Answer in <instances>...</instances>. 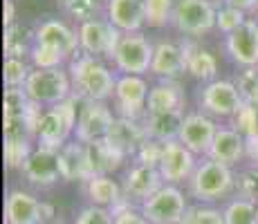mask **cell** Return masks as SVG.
I'll list each match as a JSON object with an SVG mask.
<instances>
[{
	"mask_svg": "<svg viewBox=\"0 0 258 224\" xmlns=\"http://www.w3.org/2000/svg\"><path fill=\"white\" fill-rule=\"evenodd\" d=\"M117 117H112V110L106 106V101H81L79 103V119L74 137L81 143H94L108 137L112 123Z\"/></svg>",
	"mask_w": 258,
	"mask_h": 224,
	"instance_id": "cell-9",
	"label": "cell"
},
{
	"mask_svg": "<svg viewBox=\"0 0 258 224\" xmlns=\"http://www.w3.org/2000/svg\"><path fill=\"white\" fill-rule=\"evenodd\" d=\"M236 186V175L231 166L213 159H202L198 164L196 173L188 179V193L196 197L198 202H216L229 195Z\"/></svg>",
	"mask_w": 258,
	"mask_h": 224,
	"instance_id": "cell-3",
	"label": "cell"
},
{
	"mask_svg": "<svg viewBox=\"0 0 258 224\" xmlns=\"http://www.w3.org/2000/svg\"><path fill=\"white\" fill-rule=\"evenodd\" d=\"M74 224H115V215L110 208H101V206H86L81 208V213L77 215Z\"/></svg>",
	"mask_w": 258,
	"mask_h": 224,
	"instance_id": "cell-43",
	"label": "cell"
},
{
	"mask_svg": "<svg viewBox=\"0 0 258 224\" xmlns=\"http://www.w3.org/2000/svg\"><path fill=\"white\" fill-rule=\"evenodd\" d=\"M182 49H184V61H186V72L191 77L200 79V81H213L218 72V61L211 52L202 49L200 45L196 43H182Z\"/></svg>",
	"mask_w": 258,
	"mask_h": 224,
	"instance_id": "cell-28",
	"label": "cell"
},
{
	"mask_svg": "<svg viewBox=\"0 0 258 224\" xmlns=\"http://www.w3.org/2000/svg\"><path fill=\"white\" fill-rule=\"evenodd\" d=\"M32 153H34L32 137H5L3 155H5V166L7 168H21L23 171L25 162L29 159Z\"/></svg>",
	"mask_w": 258,
	"mask_h": 224,
	"instance_id": "cell-31",
	"label": "cell"
},
{
	"mask_svg": "<svg viewBox=\"0 0 258 224\" xmlns=\"http://www.w3.org/2000/svg\"><path fill=\"white\" fill-rule=\"evenodd\" d=\"M140 211L153 224H182L188 204L180 188L173 184H164L160 191L140 204Z\"/></svg>",
	"mask_w": 258,
	"mask_h": 224,
	"instance_id": "cell-5",
	"label": "cell"
},
{
	"mask_svg": "<svg viewBox=\"0 0 258 224\" xmlns=\"http://www.w3.org/2000/svg\"><path fill=\"white\" fill-rule=\"evenodd\" d=\"M47 224H63V222H47Z\"/></svg>",
	"mask_w": 258,
	"mask_h": 224,
	"instance_id": "cell-48",
	"label": "cell"
},
{
	"mask_svg": "<svg viewBox=\"0 0 258 224\" xmlns=\"http://www.w3.org/2000/svg\"><path fill=\"white\" fill-rule=\"evenodd\" d=\"M182 224H225V215L220 208L196 204V206H188Z\"/></svg>",
	"mask_w": 258,
	"mask_h": 224,
	"instance_id": "cell-38",
	"label": "cell"
},
{
	"mask_svg": "<svg viewBox=\"0 0 258 224\" xmlns=\"http://www.w3.org/2000/svg\"><path fill=\"white\" fill-rule=\"evenodd\" d=\"M88 151V162H90V171L92 175H110L112 171H117L119 166L123 164V155L121 151H117L108 139H101V141H94L86 146Z\"/></svg>",
	"mask_w": 258,
	"mask_h": 224,
	"instance_id": "cell-27",
	"label": "cell"
},
{
	"mask_svg": "<svg viewBox=\"0 0 258 224\" xmlns=\"http://www.w3.org/2000/svg\"><path fill=\"white\" fill-rule=\"evenodd\" d=\"M151 72L155 74V77H164L166 81L168 79H175L177 74L186 72V61H184V49H182V45L157 43L155 54H153Z\"/></svg>",
	"mask_w": 258,
	"mask_h": 224,
	"instance_id": "cell-23",
	"label": "cell"
},
{
	"mask_svg": "<svg viewBox=\"0 0 258 224\" xmlns=\"http://www.w3.org/2000/svg\"><path fill=\"white\" fill-rule=\"evenodd\" d=\"M34 43H36L34 32H29L27 27H21V25H12L5 29V58H23L25 54L29 56Z\"/></svg>",
	"mask_w": 258,
	"mask_h": 224,
	"instance_id": "cell-29",
	"label": "cell"
},
{
	"mask_svg": "<svg viewBox=\"0 0 258 224\" xmlns=\"http://www.w3.org/2000/svg\"><path fill=\"white\" fill-rule=\"evenodd\" d=\"M256 14H258V5H256Z\"/></svg>",
	"mask_w": 258,
	"mask_h": 224,
	"instance_id": "cell-50",
	"label": "cell"
},
{
	"mask_svg": "<svg viewBox=\"0 0 258 224\" xmlns=\"http://www.w3.org/2000/svg\"><path fill=\"white\" fill-rule=\"evenodd\" d=\"M245 155H247V139L240 132H236L234 128H218L216 139H213L211 151L207 157L213 159V162L234 166Z\"/></svg>",
	"mask_w": 258,
	"mask_h": 224,
	"instance_id": "cell-22",
	"label": "cell"
},
{
	"mask_svg": "<svg viewBox=\"0 0 258 224\" xmlns=\"http://www.w3.org/2000/svg\"><path fill=\"white\" fill-rule=\"evenodd\" d=\"M184 121V110L180 112H162V114H148L142 119L144 132L148 139H155V141H173V139L180 137V128Z\"/></svg>",
	"mask_w": 258,
	"mask_h": 224,
	"instance_id": "cell-26",
	"label": "cell"
},
{
	"mask_svg": "<svg viewBox=\"0 0 258 224\" xmlns=\"http://www.w3.org/2000/svg\"><path fill=\"white\" fill-rule=\"evenodd\" d=\"M106 21H110L121 34H135L146 25L144 0H106Z\"/></svg>",
	"mask_w": 258,
	"mask_h": 224,
	"instance_id": "cell-20",
	"label": "cell"
},
{
	"mask_svg": "<svg viewBox=\"0 0 258 224\" xmlns=\"http://www.w3.org/2000/svg\"><path fill=\"white\" fill-rule=\"evenodd\" d=\"M236 193L238 197L242 200H251V202H258V171H247V173H240L236 175Z\"/></svg>",
	"mask_w": 258,
	"mask_h": 224,
	"instance_id": "cell-41",
	"label": "cell"
},
{
	"mask_svg": "<svg viewBox=\"0 0 258 224\" xmlns=\"http://www.w3.org/2000/svg\"><path fill=\"white\" fill-rule=\"evenodd\" d=\"M222 3L229 5V7L240 9V12H249V9H254V12H256L258 0H222Z\"/></svg>",
	"mask_w": 258,
	"mask_h": 224,
	"instance_id": "cell-46",
	"label": "cell"
},
{
	"mask_svg": "<svg viewBox=\"0 0 258 224\" xmlns=\"http://www.w3.org/2000/svg\"><path fill=\"white\" fill-rule=\"evenodd\" d=\"M227 54L231 61L245 67H258V23L247 18L236 32L227 36Z\"/></svg>",
	"mask_w": 258,
	"mask_h": 224,
	"instance_id": "cell-16",
	"label": "cell"
},
{
	"mask_svg": "<svg viewBox=\"0 0 258 224\" xmlns=\"http://www.w3.org/2000/svg\"><path fill=\"white\" fill-rule=\"evenodd\" d=\"M164 186V179H162L160 171L151 166H144V164H135L131 171L126 173L123 177V197L128 202H144L157 193L160 188Z\"/></svg>",
	"mask_w": 258,
	"mask_h": 224,
	"instance_id": "cell-17",
	"label": "cell"
},
{
	"mask_svg": "<svg viewBox=\"0 0 258 224\" xmlns=\"http://www.w3.org/2000/svg\"><path fill=\"white\" fill-rule=\"evenodd\" d=\"M222 215H225V224H258L256 202L242 197H236L227 204L222 208Z\"/></svg>",
	"mask_w": 258,
	"mask_h": 224,
	"instance_id": "cell-32",
	"label": "cell"
},
{
	"mask_svg": "<svg viewBox=\"0 0 258 224\" xmlns=\"http://www.w3.org/2000/svg\"><path fill=\"white\" fill-rule=\"evenodd\" d=\"M173 0H144V18L148 27H166L173 18Z\"/></svg>",
	"mask_w": 258,
	"mask_h": 224,
	"instance_id": "cell-33",
	"label": "cell"
},
{
	"mask_svg": "<svg viewBox=\"0 0 258 224\" xmlns=\"http://www.w3.org/2000/svg\"><path fill=\"white\" fill-rule=\"evenodd\" d=\"M68 72L72 81V94L79 101H106L108 97H115L117 77L97 56L77 54L70 61Z\"/></svg>",
	"mask_w": 258,
	"mask_h": 224,
	"instance_id": "cell-1",
	"label": "cell"
},
{
	"mask_svg": "<svg viewBox=\"0 0 258 224\" xmlns=\"http://www.w3.org/2000/svg\"><path fill=\"white\" fill-rule=\"evenodd\" d=\"M61 5L66 7V12L70 16L86 23V21H94L99 7H101V0H61Z\"/></svg>",
	"mask_w": 258,
	"mask_h": 224,
	"instance_id": "cell-39",
	"label": "cell"
},
{
	"mask_svg": "<svg viewBox=\"0 0 258 224\" xmlns=\"http://www.w3.org/2000/svg\"><path fill=\"white\" fill-rule=\"evenodd\" d=\"M112 215H115V224H153L142 215L140 208H133V202L128 200L112 208Z\"/></svg>",
	"mask_w": 258,
	"mask_h": 224,
	"instance_id": "cell-44",
	"label": "cell"
},
{
	"mask_svg": "<svg viewBox=\"0 0 258 224\" xmlns=\"http://www.w3.org/2000/svg\"><path fill=\"white\" fill-rule=\"evenodd\" d=\"M242 97L236 83L231 81H211L200 92V108L213 117L231 119L242 108Z\"/></svg>",
	"mask_w": 258,
	"mask_h": 224,
	"instance_id": "cell-13",
	"label": "cell"
},
{
	"mask_svg": "<svg viewBox=\"0 0 258 224\" xmlns=\"http://www.w3.org/2000/svg\"><path fill=\"white\" fill-rule=\"evenodd\" d=\"M25 92L29 94L32 101H36L38 106L49 108L56 103L66 101L72 97V81L70 72H66L63 67L56 69H32L27 83H25Z\"/></svg>",
	"mask_w": 258,
	"mask_h": 224,
	"instance_id": "cell-4",
	"label": "cell"
},
{
	"mask_svg": "<svg viewBox=\"0 0 258 224\" xmlns=\"http://www.w3.org/2000/svg\"><path fill=\"white\" fill-rule=\"evenodd\" d=\"M216 132H218V126L213 123L211 117H207L202 112H191V114H184V121H182L180 137L177 139L184 143L193 155L207 157L211 151L213 139H216Z\"/></svg>",
	"mask_w": 258,
	"mask_h": 224,
	"instance_id": "cell-14",
	"label": "cell"
},
{
	"mask_svg": "<svg viewBox=\"0 0 258 224\" xmlns=\"http://www.w3.org/2000/svg\"><path fill=\"white\" fill-rule=\"evenodd\" d=\"M23 175L27 177L29 184L41 186V188H47V186H52V184H56L58 179H63L61 166H58V151L36 146L34 153L29 155V159L25 162Z\"/></svg>",
	"mask_w": 258,
	"mask_h": 224,
	"instance_id": "cell-15",
	"label": "cell"
},
{
	"mask_svg": "<svg viewBox=\"0 0 258 224\" xmlns=\"http://www.w3.org/2000/svg\"><path fill=\"white\" fill-rule=\"evenodd\" d=\"M247 157H249L251 166L258 171V134L247 139Z\"/></svg>",
	"mask_w": 258,
	"mask_h": 224,
	"instance_id": "cell-45",
	"label": "cell"
},
{
	"mask_svg": "<svg viewBox=\"0 0 258 224\" xmlns=\"http://www.w3.org/2000/svg\"><path fill=\"white\" fill-rule=\"evenodd\" d=\"M184 92L177 83L164 81L157 83L151 88L148 92V103H146V112L148 114H162V112H180L184 110Z\"/></svg>",
	"mask_w": 258,
	"mask_h": 224,
	"instance_id": "cell-24",
	"label": "cell"
},
{
	"mask_svg": "<svg viewBox=\"0 0 258 224\" xmlns=\"http://www.w3.org/2000/svg\"><path fill=\"white\" fill-rule=\"evenodd\" d=\"M29 61H32L34 69H56V67H63V63L68 58L61 52H56V49L34 43L32 52H29Z\"/></svg>",
	"mask_w": 258,
	"mask_h": 224,
	"instance_id": "cell-36",
	"label": "cell"
},
{
	"mask_svg": "<svg viewBox=\"0 0 258 224\" xmlns=\"http://www.w3.org/2000/svg\"><path fill=\"white\" fill-rule=\"evenodd\" d=\"M79 99L72 97L66 101L56 103V106H49L43 112L41 126H38L36 141L43 148H52V151H61L68 143L70 134L77 130V119H79Z\"/></svg>",
	"mask_w": 258,
	"mask_h": 224,
	"instance_id": "cell-2",
	"label": "cell"
},
{
	"mask_svg": "<svg viewBox=\"0 0 258 224\" xmlns=\"http://www.w3.org/2000/svg\"><path fill=\"white\" fill-rule=\"evenodd\" d=\"M256 211H258V202H256Z\"/></svg>",
	"mask_w": 258,
	"mask_h": 224,
	"instance_id": "cell-49",
	"label": "cell"
},
{
	"mask_svg": "<svg viewBox=\"0 0 258 224\" xmlns=\"http://www.w3.org/2000/svg\"><path fill=\"white\" fill-rule=\"evenodd\" d=\"M231 128L236 132H240L245 139L256 137L258 134V108L242 103V108L231 117Z\"/></svg>",
	"mask_w": 258,
	"mask_h": 224,
	"instance_id": "cell-34",
	"label": "cell"
},
{
	"mask_svg": "<svg viewBox=\"0 0 258 224\" xmlns=\"http://www.w3.org/2000/svg\"><path fill=\"white\" fill-rule=\"evenodd\" d=\"M148 83L142 77H131V74H121L117 77L115 88V101L119 108V114L126 119H140L146 117V103H148Z\"/></svg>",
	"mask_w": 258,
	"mask_h": 224,
	"instance_id": "cell-11",
	"label": "cell"
},
{
	"mask_svg": "<svg viewBox=\"0 0 258 224\" xmlns=\"http://www.w3.org/2000/svg\"><path fill=\"white\" fill-rule=\"evenodd\" d=\"M77 34H79V47L83 49V54H90V56L101 54V56L108 58H115V52L123 36L110 21H101V18L81 23Z\"/></svg>",
	"mask_w": 258,
	"mask_h": 224,
	"instance_id": "cell-8",
	"label": "cell"
},
{
	"mask_svg": "<svg viewBox=\"0 0 258 224\" xmlns=\"http://www.w3.org/2000/svg\"><path fill=\"white\" fill-rule=\"evenodd\" d=\"M32 99L25 88H7L3 97V119L7 121H27V112L32 108Z\"/></svg>",
	"mask_w": 258,
	"mask_h": 224,
	"instance_id": "cell-30",
	"label": "cell"
},
{
	"mask_svg": "<svg viewBox=\"0 0 258 224\" xmlns=\"http://www.w3.org/2000/svg\"><path fill=\"white\" fill-rule=\"evenodd\" d=\"M3 23H5V29L14 25V0H5V18H3Z\"/></svg>",
	"mask_w": 258,
	"mask_h": 224,
	"instance_id": "cell-47",
	"label": "cell"
},
{
	"mask_svg": "<svg viewBox=\"0 0 258 224\" xmlns=\"http://www.w3.org/2000/svg\"><path fill=\"white\" fill-rule=\"evenodd\" d=\"M198 168V162H196V155L180 141V139H173V141H166L164 143V153H162V159H160V171L164 184H180V182H188L191 175L196 173Z\"/></svg>",
	"mask_w": 258,
	"mask_h": 224,
	"instance_id": "cell-12",
	"label": "cell"
},
{
	"mask_svg": "<svg viewBox=\"0 0 258 224\" xmlns=\"http://www.w3.org/2000/svg\"><path fill=\"white\" fill-rule=\"evenodd\" d=\"M245 21H247L245 12H240V9H236V7H229V5H222V7L218 9L216 27L220 29L222 34H227V36H229V34L236 32V29L240 27Z\"/></svg>",
	"mask_w": 258,
	"mask_h": 224,
	"instance_id": "cell-40",
	"label": "cell"
},
{
	"mask_svg": "<svg viewBox=\"0 0 258 224\" xmlns=\"http://www.w3.org/2000/svg\"><path fill=\"white\" fill-rule=\"evenodd\" d=\"M162 153H164V143L162 141H155V139H146L142 143V148L137 151V164H144V166H151V168H157L160 166V159H162Z\"/></svg>",
	"mask_w": 258,
	"mask_h": 224,
	"instance_id": "cell-42",
	"label": "cell"
},
{
	"mask_svg": "<svg viewBox=\"0 0 258 224\" xmlns=\"http://www.w3.org/2000/svg\"><path fill=\"white\" fill-rule=\"evenodd\" d=\"M32 67L23 61V58H5L3 65V81L7 88H25Z\"/></svg>",
	"mask_w": 258,
	"mask_h": 224,
	"instance_id": "cell-35",
	"label": "cell"
},
{
	"mask_svg": "<svg viewBox=\"0 0 258 224\" xmlns=\"http://www.w3.org/2000/svg\"><path fill=\"white\" fill-rule=\"evenodd\" d=\"M106 139L117 148V151H121L126 157H133V155H137V151H140L142 143L146 141L148 137H146V132H144L142 121L117 117Z\"/></svg>",
	"mask_w": 258,
	"mask_h": 224,
	"instance_id": "cell-21",
	"label": "cell"
},
{
	"mask_svg": "<svg viewBox=\"0 0 258 224\" xmlns=\"http://www.w3.org/2000/svg\"><path fill=\"white\" fill-rule=\"evenodd\" d=\"M34 36H36V45L56 49V52H61L66 58L77 56L74 52L79 49V34L68 27L66 23L45 21L34 29Z\"/></svg>",
	"mask_w": 258,
	"mask_h": 224,
	"instance_id": "cell-18",
	"label": "cell"
},
{
	"mask_svg": "<svg viewBox=\"0 0 258 224\" xmlns=\"http://www.w3.org/2000/svg\"><path fill=\"white\" fill-rule=\"evenodd\" d=\"M58 166H61V175L66 182H90L94 177L90 171V162H88L86 143L81 141H68L66 146L58 151Z\"/></svg>",
	"mask_w": 258,
	"mask_h": 224,
	"instance_id": "cell-19",
	"label": "cell"
},
{
	"mask_svg": "<svg viewBox=\"0 0 258 224\" xmlns=\"http://www.w3.org/2000/svg\"><path fill=\"white\" fill-rule=\"evenodd\" d=\"M242 101L258 108V67H245L236 81Z\"/></svg>",
	"mask_w": 258,
	"mask_h": 224,
	"instance_id": "cell-37",
	"label": "cell"
},
{
	"mask_svg": "<svg viewBox=\"0 0 258 224\" xmlns=\"http://www.w3.org/2000/svg\"><path fill=\"white\" fill-rule=\"evenodd\" d=\"M54 215L49 204L36 200L32 193L14 188L5 200V224H43Z\"/></svg>",
	"mask_w": 258,
	"mask_h": 224,
	"instance_id": "cell-10",
	"label": "cell"
},
{
	"mask_svg": "<svg viewBox=\"0 0 258 224\" xmlns=\"http://www.w3.org/2000/svg\"><path fill=\"white\" fill-rule=\"evenodd\" d=\"M86 197L90 200L92 206H101V208H115L119 206L126 197H123V188L112 179L110 175H97L90 182L83 184Z\"/></svg>",
	"mask_w": 258,
	"mask_h": 224,
	"instance_id": "cell-25",
	"label": "cell"
},
{
	"mask_svg": "<svg viewBox=\"0 0 258 224\" xmlns=\"http://www.w3.org/2000/svg\"><path fill=\"white\" fill-rule=\"evenodd\" d=\"M216 16L211 0H175L171 25L186 36H202L216 27Z\"/></svg>",
	"mask_w": 258,
	"mask_h": 224,
	"instance_id": "cell-6",
	"label": "cell"
},
{
	"mask_svg": "<svg viewBox=\"0 0 258 224\" xmlns=\"http://www.w3.org/2000/svg\"><path fill=\"white\" fill-rule=\"evenodd\" d=\"M153 54H155V45L148 43L146 36L140 32L135 34H123L121 43H119L115 52V67L121 74H131V77H142V74L151 72Z\"/></svg>",
	"mask_w": 258,
	"mask_h": 224,
	"instance_id": "cell-7",
	"label": "cell"
}]
</instances>
